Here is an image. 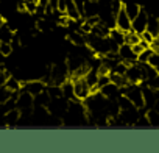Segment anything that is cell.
<instances>
[{
	"instance_id": "27",
	"label": "cell",
	"mask_w": 159,
	"mask_h": 153,
	"mask_svg": "<svg viewBox=\"0 0 159 153\" xmlns=\"http://www.w3.org/2000/svg\"><path fill=\"white\" fill-rule=\"evenodd\" d=\"M7 76H8V73H7L5 70H0V88H3V85H5V80H7Z\"/></svg>"
},
{
	"instance_id": "5",
	"label": "cell",
	"mask_w": 159,
	"mask_h": 153,
	"mask_svg": "<svg viewBox=\"0 0 159 153\" xmlns=\"http://www.w3.org/2000/svg\"><path fill=\"white\" fill-rule=\"evenodd\" d=\"M33 106H34L33 95L28 94L27 91H20L16 97V108L19 111H24V109H33Z\"/></svg>"
},
{
	"instance_id": "21",
	"label": "cell",
	"mask_w": 159,
	"mask_h": 153,
	"mask_svg": "<svg viewBox=\"0 0 159 153\" xmlns=\"http://www.w3.org/2000/svg\"><path fill=\"white\" fill-rule=\"evenodd\" d=\"M123 10H125V13L129 16V19L133 21V19L137 16V13L140 11V7H139L137 3H123Z\"/></svg>"
},
{
	"instance_id": "11",
	"label": "cell",
	"mask_w": 159,
	"mask_h": 153,
	"mask_svg": "<svg viewBox=\"0 0 159 153\" xmlns=\"http://www.w3.org/2000/svg\"><path fill=\"white\" fill-rule=\"evenodd\" d=\"M64 14H66L69 19H73V21H80V19H81V14H80L78 7H76V0H66Z\"/></svg>"
},
{
	"instance_id": "20",
	"label": "cell",
	"mask_w": 159,
	"mask_h": 153,
	"mask_svg": "<svg viewBox=\"0 0 159 153\" xmlns=\"http://www.w3.org/2000/svg\"><path fill=\"white\" fill-rule=\"evenodd\" d=\"M147 119H148V123L150 127H159V113L154 109V108H148L147 111Z\"/></svg>"
},
{
	"instance_id": "8",
	"label": "cell",
	"mask_w": 159,
	"mask_h": 153,
	"mask_svg": "<svg viewBox=\"0 0 159 153\" xmlns=\"http://www.w3.org/2000/svg\"><path fill=\"white\" fill-rule=\"evenodd\" d=\"M47 88V85L42 80H28L27 83H22V89L27 91L28 94H31L33 97L38 95L39 92H42Z\"/></svg>"
},
{
	"instance_id": "10",
	"label": "cell",
	"mask_w": 159,
	"mask_h": 153,
	"mask_svg": "<svg viewBox=\"0 0 159 153\" xmlns=\"http://www.w3.org/2000/svg\"><path fill=\"white\" fill-rule=\"evenodd\" d=\"M98 91H100V92H102V95H103V97H106V99H119V97L122 95L120 88H119L117 85L111 83V81H109L108 85L102 86Z\"/></svg>"
},
{
	"instance_id": "2",
	"label": "cell",
	"mask_w": 159,
	"mask_h": 153,
	"mask_svg": "<svg viewBox=\"0 0 159 153\" xmlns=\"http://www.w3.org/2000/svg\"><path fill=\"white\" fill-rule=\"evenodd\" d=\"M72 86H73V95L76 100H86L92 92H91V86L88 85V81L84 80V76H69Z\"/></svg>"
},
{
	"instance_id": "18",
	"label": "cell",
	"mask_w": 159,
	"mask_h": 153,
	"mask_svg": "<svg viewBox=\"0 0 159 153\" xmlns=\"http://www.w3.org/2000/svg\"><path fill=\"white\" fill-rule=\"evenodd\" d=\"M116 44H119V45H122V44H125V31H122V30H119V28H116V27H112L111 30H109V35H108Z\"/></svg>"
},
{
	"instance_id": "25",
	"label": "cell",
	"mask_w": 159,
	"mask_h": 153,
	"mask_svg": "<svg viewBox=\"0 0 159 153\" xmlns=\"http://www.w3.org/2000/svg\"><path fill=\"white\" fill-rule=\"evenodd\" d=\"M151 67H154V69H157L159 67V52H156V50H153V53L150 55V58H148V61H147Z\"/></svg>"
},
{
	"instance_id": "4",
	"label": "cell",
	"mask_w": 159,
	"mask_h": 153,
	"mask_svg": "<svg viewBox=\"0 0 159 153\" xmlns=\"http://www.w3.org/2000/svg\"><path fill=\"white\" fill-rule=\"evenodd\" d=\"M147 22H148V14L143 8H140V11L137 13V16L131 21V30L136 31L137 35H140L145 28H147Z\"/></svg>"
},
{
	"instance_id": "16",
	"label": "cell",
	"mask_w": 159,
	"mask_h": 153,
	"mask_svg": "<svg viewBox=\"0 0 159 153\" xmlns=\"http://www.w3.org/2000/svg\"><path fill=\"white\" fill-rule=\"evenodd\" d=\"M33 102H34V106H41V108H47L48 103H50V95L47 92V89H44L42 92H39L38 95L33 97Z\"/></svg>"
},
{
	"instance_id": "3",
	"label": "cell",
	"mask_w": 159,
	"mask_h": 153,
	"mask_svg": "<svg viewBox=\"0 0 159 153\" xmlns=\"http://www.w3.org/2000/svg\"><path fill=\"white\" fill-rule=\"evenodd\" d=\"M125 76L128 83H134V85H140L145 76H143V69H142V64L140 63H131L126 66V70H125Z\"/></svg>"
},
{
	"instance_id": "19",
	"label": "cell",
	"mask_w": 159,
	"mask_h": 153,
	"mask_svg": "<svg viewBox=\"0 0 159 153\" xmlns=\"http://www.w3.org/2000/svg\"><path fill=\"white\" fill-rule=\"evenodd\" d=\"M109 80L111 83L117 85L119 88H123L128 85V80H126V76L122 75V73H116V72H109Z\"/></svg>"
},
{
	"instance_id": "29",
	"label": "cell",
	"mask_w": 159,
	"mask_h": 153,
	"mask_svg": "<svg viewBox=\"0 0 159 153\" xmlns=\"http://www.w3.org/2000/svg\"><path fill=\"white\" fill-rule=\"evenodd\" d=\"M153 108H154V109H156V111L159 113V99H157V100L154 102V105H153Z\"/></svg>"
},
{
	"instance_id": "28",
	"label": "cell",
	"mask_w": 159,
	"mask_h": 153,
	"mask_svg": "<svg viewBox=\"0 0 159 153\" xmlns=\"http://www.w3.org/2000/svg\"><path fill=\"white\" fill-rule=\"evenodd\" d=\"M47 3H48V0H38V5H39L41 8H44Z\"/></svg>"
},
{
	"instance_id": "14",
	"label": "cell",
	"mask_w": 159,
	"mask_h": 153,
	"mask_svg": "<svg viewBox=\"0 0 159 153\" xmlns=\"http://www.w3.org/2000/svg\"><path fill=\"white\" fill-rule=\"evenodd\" d=\"M67 39H69V41H70V42H72L75 47H80V45H84V44H86V36H84V33L78 31V30L69 31Z\"/></svg>"
},
{
	"instance_id": "9",
	"label": "cell",
	"mask_w": 159,
	"mask_h": 153,
	"mask_svg": "<svg viewBox=\"0 0 159 153\" xmlns=\"http://www.w3.org/2000/svg\"><path fill=\"white\" fill-rule=\"evenodd\" d=\"M98 11H100V3L97 0H86L83 2V17H94V16H98Z\"/></svg>"
},
{
	"instance_id": "23",
	"label": "cell",
	"mask_w": 159,
	"mask_h": 153,
	"mask_svg": "<svg viewBox=\"0 0 159 153\" xmlns=\"http://www.w3.org/2000/svg\"><path fill=\"white\" fill-rule=\"evenodd\" d=\"M0 53H2L5 58L7 56H11L14 53V49H13L11 42H0Z\"/></svg>"
},
{
	"instance_id": "30",
	"label": "cell",
	"mask_w": 159,
	"mask_h": 153,
	"mask_svg": "<svg viewBox=\"0 0 159 153\" xmlns=\"http://www.w3.org/2000/svg\"><path fill=\"white\" fill-rule=\"evenodd\" d=\"M5 22H7V21H5V17H3V14H2V13H0V27H2V25H3Z\"/></svg>"
},
{
	"instance_id": "13",
	"label": "cell",
	"mask_w": 159,
	"mask_h": 153,
	"mask_svg": "<svg viewBox=\"0 0 159 153\" xmlns=\"http://www.w3.org/2000/svg\"><path fill=\"white\" fill-rule=\"evenodd\" d=\"M5 125L7 127H17L19 125V119H20V111L17 109V108H13V109H10V111H7L5 113Z\"/></svg>"
},
{
	"instance_id": "24",
	"label": "cell",
	"mask_w": 159,
	"mask_h": 153,
	"mask_svg": "<svg viewBox=\"0 0 159 153\" xmlns=\"http://www.w3.org/2000/svg\"><path fill=\"white\" fill-rule=\"evenodd\" d=\"M153 50H154V49H151V47L143 49V50H142V52L137 55V63H140V64L147 63V61H148V58H150V55L153 53Z\"/></svg>"
},
{
	"instance_id": "26",
	"label": "cell",
	"mask_w": 159,
	"mask_h": 153,
	"mask_svg": "<svg viewBox=\"0 0 159 153\" xmlns=\"http://www.w3.org/2000/svg\"><path fill=\"white\" fill-rule=\"evenodd\" d=\"M139 36H140V39H142V41L148 42L150 45H151V44L154 42V36H153V35H151V33H150L148 30H143V31H142V33H140Z\"/></svg>"
},
{
	"instance_id": "22",
	"label": "cell",
	"mask_w": 159,
	"mask_h": 153,
	"mask_svg": "<svg viewBox=\"0 0 159 153\" xmlns=\"http://www.w3.org/2000/svg\"><path fill=\"white\" fill-rule=\"evenodd\" d=\"M139 41H140V36H139L136 31L129 30V31L125 33V42H126V44L133 45V44H136V42H139Z\"/></svg>"
},
{
	"instance_id": "7",
	"label": "cell",
	"mask_w": 159,
	"mask_h": 153,
	"mask_svg": "<svg viewBox=\"0 0 159 153\" xmlns=\"http://www.w3.org/2000/svg\"><path fill=\"white\" fill-rule=\"evenodd\" d=\"M116 28H119V30H122V31H125V33L131 30V19H129V16L125 13L123 5H122V8L116 13Z\"/></svg>"
},
{
	"instance_id": "15",
	"label": "cell",
	"mask_w": 159,
	"mask_h": 153,
	"mask_svg": "<svg viewBox=\"0 0 159 153\" xmlns=\"http://www.w3.org/2000/svg\"><path fill=\"white\" fill-rule=\"evenodd\" d=\"M14 36H16L14 28H11L7 22L0 27V42H11Z\"/></svg>"
},
{
	"instance_id": "1",
	"label": "cell",
	"mask_w": 159,
	"mask_h": 153,
	"mask_svg": "<svg viewBox=\"0 0 159 153\" xmlns=\"http://www.w3.org/2000/svg\"><path fill=\"white\" fill-rule=\"evenodd\" d=\"M122 94L139 109L143 108V95H142V88L139 85H134V83H128L126 86L120 88Z\"/></svg>"
},
{
	"instance_id": "12",
	"label": "cell",
	"mask_w": 159,
	"mask_h": 153,
	"mask_svg": "<svg viewBox=\"0 0 159 153\" xmlns=\"http://www.w3.org/2000/svg\"><path fill=\"white\" fill-rule=\"evenodd\" d=\"M3 88H5L8 92H11V94H19V92L22 91V81H19L16 76H7Z\"/></svg>"
},
{
	"instance_id": "17",
	"label": "cell",
	"mask_w": 159,
	"mask_h": 153,
	"mask_svg": "<svg viewBox=\"0 0 159 153\" xmlns=\"http://www.w3.org/2000/svg\"><path fill=\"white\" fill-rule=\"evenodd\" d=\"M145 30H148L153 36H154V39H156V36L159 35V17H156V16H148V22H147V28Z\"/></svg>"
},
{
	"instance_id": "6",
	"label": "cell",
	"mask_w": 159,
	"mask_h": 153,
	"mask_svg": "<svg viewBox=\"0 0 159 153\" xmlns=\"http://www.w3.org/2000/svg\"><path fill=\"white\" fill-rule=\"evenodd\" d=\"M117 55H119L120 61H123V63H126V64H131V63H136V61H137V55L133 52L131 45L126 44V42L122 44V45H119Z\"/></svg>"
}]
</instances>
